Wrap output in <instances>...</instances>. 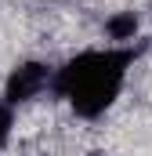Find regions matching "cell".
Instances as JSON below:
<instances>
[{"instance_id":"2","label":"cell","mask_w":152,"mask_h":156,"mask_svg":"<svg viewBox=\"0 0 152 156\" xmlns=\"http://www.w3.org/2000/svg\"><path fill=\"white\" fill-rule=\"evenodd\" d=\"M54 87V69L47 66V62H36V58H29V62H18L7 80H4V98L11 102V105H26V102H33L40 98L43 91H51Z\"/></svg>"},{"instance_id":"4","label":"cell","mask_w":152,"mask_h":156,"mask_svg":"<svg viewBox=\"0 0 152 156\" xmlns=\"http://www.w3.org/2000/svg\"><path fill=\"white\" fill-rule=\"evenodd\" d=\"M15 109L18 105H11L7 98H0V145H7V138L15 131Z\"/></svg>"},{"instance_id":"1","label":"cell","mask_w":152,"mask_h":156,"mask_svg":"<svg viewBox=\"0 0 152 156\" xmlns=\"http://www.w3.org/2000/svg\"><path fill=\"white\" fill-rule=\"evenodd\" d=\"M134 44H105V47H87L73 55L62 69H54V94L65 98V105L80 120H98L116 105L130 66L138 62Z\"/></svg>"},{"instance_id":"3","label":"cell","mask_w":152,"mask_h":156,"mask_svg":"<svg viewBox=\"0 0 152 156\" xmlns=\"http://www.w3.org/2000/svg\"><path fill=\"white\" fill-rule=\"evenodd\" d=\"M141 33V18L134 15V11H116L105 18V37L109 44H134Z\"/></svg>"}]
</instances>
